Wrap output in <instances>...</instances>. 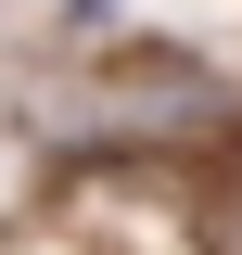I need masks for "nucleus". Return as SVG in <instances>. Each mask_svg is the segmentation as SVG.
I'll use <instances>...</instances> for the list:
<instances>
[{
  "instance_id": "obj_1",
  "label": "nucleus",
  "mask_w": 242,
  "mask_h": 255,
  "mask_svg": "<svg viewBox=\"0 0 242 255\" xmlns=\"http://www.w3.org/2000/svg\"><path fill=\"white\" fill-rule=\"evenodd\" d=\"M64 26H115V0H64Z\"/></svg>"
}]
</instances>
